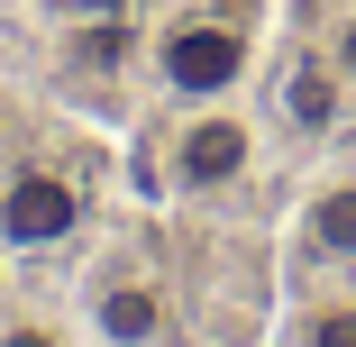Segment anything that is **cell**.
<instances>
[{
    "instance_id": "cell-1",
    "label": "cell",
    "mask_w": 356,
    "mask_h": 347,
    "mask_svg": "<svg viewBox=\"0 0 356 347\" xmlns=\"http://www.w3.org/2000/svg\"><path fill=\"white\" fill-rule=\"evenodd\" d=\"M92 229V183L64 165H10L0 174V256H55Z\"/></svg>"
},
{
    "instance_id": "cell-2",
    "label": "cell",
    "mask_w": 356,
    "mask_h": 347,
    "mask_svg": "<svg viewBox=\"0 0 356 347\" xmlns=\"http://www.w3.org/2000/svg\"><path fill=\"white\" fill-rule=\"evenodd\" d=\"M147 74L183 110L192 101H238V83H247V28H229V19H174L147 46Z\"/></svg>"
},
{
    "instance_id": "cell-4",
    "label": "cell",
    "mask_w": 356,
    "mask_h": 347,
    "mask_svg": "<svg viewBox=\"0 0 356 347\" xmlns=\"http://www.w3.org/2000/svg\"><path fill=\"white\" fill-rule=\"evenodd\" d=\"M83 338H92V347H165V338H174L165 274L101 265V274H92V293H83Z\"/></svg>"
},
{
    "instance_id": "cell-3",
    "label": "cell",
    "mask_w": 356,
    "mask_h": 347,
    "mask_svg": "<svg viewBox=\"0 0 356 347\" xmlns=\"http://www.w3.org/2000/svg\"><path fill=\"white\" fill-rule=\"evenodd\" d=\"M256 174V119L238 101H192V119L174 128V192L220 201Z\"/></svg>"
},
{
    "instance_id": "cell-6",
    "label": "cell",
    "mask_w": 356,
    "mask_h": 347,
    "mask_svg": "<svg viewBox=\"0 0 356 347\" xmlns=\"http://www.w3.org/2000/svg\"><path fill=\"white\" fill-rule=\"evenodd\" d=\"M338 101H347V74L329 64V46H320V55H293L283 83H274V110L293 119V137H329V128H338Z\"/></svg>"
},
{
    "instance_id": "cell-7",
    "label": "cell",
    "mask_w": 356,
    "mask_h": 347,
    "mask_svg": "<svg viewBox=\"0 0 356 347\" xmlns=\"http://www.w3.org/2000/svg\"><path fill=\"white\" fill-rule=\"evenodd\" d=\"M283 347H356V293H311L274 320Z\"/></svg>"
},
{
    "instance_id": "cell-8",
    "label": "cell",
    "mask_w": 356,
    "mask_h": 347,
    "mask_svg": "<svg viewBox=\"0 0 356 347\" xmlns=\"http://www.w3.org/2000/svg\"><path fill=\"white\" fill-rule=\"evenodd\" d=\"M0 347H74V329L46 311H0Z\"/></svg>"
},
{
    "instance_id": "cell-10",
    "label": "cell",
    "mask_w": 356,
    "mask_h": 347,
    "mask_svg": "<svg viewBox=\"0 0 356 347\" xmlns=\"http://www.w3.org/2000/svg\"><path fill=\"white\" fill-rule=\"evenodd\" d=\"M329 64H338V74H347V92H356V10L329 28Z\"/></svg>"
},
{
    "instance_id": "cell-5",
    "label": "cell",
    "mask_w": 356,
    "mask_h": 347,
    "mask_svg": "<svg viewBox=\"0 0 356 347\" xmlns=\"http://www.w3.org/2000/svg\"><path fill=\"white\" fill-rule=\"evenodd\" d=\"M293 247L329 274H356V165L347 174H320L293 211Z\"/></svg>"
},
{
    "instance_id": "cell-9",
    "label": "cell",
    "mask_w": 356,
    "mask_h": 347,
    "mask_svg": "<svg viewBox=\"0 0 356 347\" xmlns=\"http://www.w3.org/2000/svg\"><path fill=\"white\" fill-rule=\"evenodd\" d=\"M55 28H101V19H128V0H46Z\"/></svg>"
}]
</instances>
